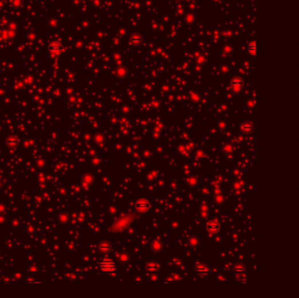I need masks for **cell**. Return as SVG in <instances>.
Returning a JSON list of instances; mask_svg holds the SVG:
<instances>
[{"instance_id": "cell-1", "label": "cell", "mask_w": 299, "mask_h": 298, "mask_svg": "<svg viewBox=\"0 0 299 298\" xmlns=\"http://www.w3.org/2000/svg\"><path fill=\"white\" fill-rule=\"evenodd\" d=\"M100 268L103 272H113L116 269V265L111 260H104L100 264Z\"/></svg>"}, {"instance_id": "cell-2", "label": "cell", "mask_w": 299, "mask_h": 298, "mask_svg": "<svg viewBox=\"0 0 299 298\" xmlns=\"http://www.w3.org/2000/svg\"><path fill=\"white\" fill-rule=\"evenodd\" d=\"M150 204L146 199H139L136 203V207L138 211L140 212H145L149 209Z\"/></svg>"}, {"instance_id": "cell-3", "label": "cell", "mask_w": 299, "mask_h": 298, "mask_svg": "<svg viewBox=\"0 0 299 298\" xmlns=\"http://www.w3.org/2000/svg\"><path fill=\"white\" fill-rule=\"evenodd\" d=\"M207 228L211 233H217L220 230V225L217 221H210L207 225Z\"/></svg>"}, {"instance_id": "cell-4", "label": "cell", "mask_w": 299, "mask_h": 298, "mask_svg": "<svg viewBox=\"0 0 299 298\" xmlns=\"http://www.w3.org/2000/svg\"><path fill=\"white\" fill-rule=\"evenodd\" d=\"M49 49L52 52L58 54L62 50V45L59 42H52L49 45Z\"/></svg>"}, {"instance_id": "cell-5", "label": "cell", "mask_w": 299, "mask_h": 298, "mask_svg": "<svg viewBox=\"0 0 299 298\" xmlns=\"http://www.w3.org/2000/svg\"><path fill=\"white\" fill-rule=\"evenodd\" d=\"M196 270H197L198 272H200V273H207V272L209 271L208 268H207L206 265H204V264H200V265H198L197 268H196Z\"/></svg>"}, {"instance_id": "cell-6", "label": "cell", "mask_w": 299, "mask_h": 298, "mask_svg": "<svg viewBox=\"0 0 299 298\" xmlns=\"http://www.w3.org/2000/svg\"><path fill=\"white\" fill-rule=\"evenodd\" d=\"M147 268H148L149 271H155L157 268V264L154 263V262H149Z\"/></svg>"}, {"instance_id": "cell-7", "label": "cell", "mask_w": 299, "mask_h": 298, "mask_svg": "<svg viewBox=\"0 0 299 298\" xmlns=\"http://www.w3.org/2000/svg\"><path fill=\"white\" fill-rule=\"evenodd\" d=\"M234 270L236 272H243L245 270V267L242 265V264H237L235 267H234Z\"/></svg>"}]
</instances>
